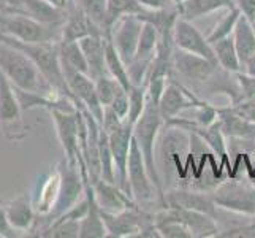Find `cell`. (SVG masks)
<instances>
[{
	"mask_svg": "<svg viewBox=\"0 0 255 238\" xmlns=\"http://www.w3.org/2000/svg\"><path fill=\"white\" fill-rule=\"evenodd\" d=\"M0 72L19 89L38 92L46 97H64L52 89L33 60L10 43H0Z\"/></svg>",
	"mask_w": 255,
	"mask_h": 238,
	"instance_id": "cell-1",
	"label": "cell"
},
{
	"mask_svg": "<svg viewBox=\"0 0 255 238\" xmlns=\"http://www.w3.org/2000/svg\"><path fill=\"white\" fill-rule=\"evenodd\" d=\"M5 43L19 48L27 54L33 64L37 65L40 70V73L45 76L46 81L51 84V87L54 89L59 95L68 97L73 99V94L70 91L68 83L65 79L62 64H60V56H59V41H43V43H22L17 41L11 37H6Z\"/></svg>",
	"mask_w": 255,
	"mask_h": 238,
	"instance_id": "cell-2",
	"label": "cell"
},
{
	"mask_svg": "<svg viewBox=\"0 0 255 238\" xmlns=\"http://www.w3.org/2000/svg\"><path fill=\"white\" fill-rule=\"evenodd\" d=\"M163 124H165V119L160 114L159 103L152 102L147 97V103H146V108H144L143 114L133 124V138L136 140V143L143 153L149 176H151L154 186H155L157 192H159L162 208H163L165 192H163L162 180H160V175H159L157 164H155V138H157V134H159V130Z\"/></svg>",
	"mask_w": 255,
	"mask_h": 238,
	"instance_id": "cell-3",
	"label": "cell"
},
{
	"mask_svg": "<svg viewBox=\"0 0 255 238\" xmlns=\"http://www.w3.org/2000/svg\"><path fill=\"white\" fill-rule=\"evenodd\" d=\"M217 208L255 218V186L251 181H221L211 191Z\"/></svg>",
	"mask_w": 255,
	"mask_h": 238,
	"instance_id": "cell-4",
	"label": "cell"
},
{
	"mask_svg": "<svg viewBox=\"0 0 255 238\" xmlns=\"http://www.w3.org/2000/svg\"><path fill=\"white\" fill-rule=\"evenodd\" d=\"M2 25L8 37L22 43L60 41V33H62V27L41 24L25 13L3 16Z\"/></svg>",
	"mask_w": 255,
	"mask_h": 238,
	"instance_id": "cell-5",
	"label": "cell"
},
{
	"mask_svg": "<svg viewBox=\"0 0 255 238\" xmlns=\"http://www.w3.org/2000/svg\"><path fill=\"white\" fill-rule=\"evenodd\" d=\"M49 113L52 116V121H54L57 137L64 148L67 161L72 164H78L80 162V156H83L80 149V129L84 121L83 111L80 108L73 111L52 108L49 110Z\"/></svg>",
	"mask_w": 255,
	"mask_h": 238,
	"instance_id": "cell-6",
	"label": "cell"
},
{
	"mask_svg": "<svg viewBox=\"0 0 255 238\" xmlns=\"http://www.w3.org/2000/svg\"><path fill=\"white\" fill-rule=\"evenodd\" d=\"M100 215L108 232L107 238H135L143 229L155 224L154 215H147L146 211L139 210V207L119 211V213H108L100 210Z\"/></svg>",
	"mask_w": 255,
	"mask_h": 238,
	"instance_id": "cell-7",
	"label": "cell"
},
{
	"mask_svg": "<svg viewBox=\"0 0 255 238\" xmlns=\"http://www.w3.org/2000/svg\"><path fill=\"white\" fill-rule=\"evenodd\" d=\"M127 178H128L130 194L138 205L154 200L155 196L159 197V192H157L151 176H149L143 153H141V149H139L135 138L131 140V146H130V153H128Z\"/></svg>",
	"mask_w": 255,
	"mask_h": 238,
	"instance_id": "cell-8",
	"label": "cell"
},
{
	"mask_svg": "<svg viewBox=\"0 0 255 238\" xmlns=\"http://www.w3.org/2000/svg\"><path fill=\"white\" fill-rule=\"evenodd\" d=\"M59 170H60V189L56 204L49 213V218H52L51 223L56 221L59 216H62L75 204H78L80 202V196L84 194V181L80 169V162L72 164L65 161L62 169Z\"/></svg>",
	"mask_w": 255,
	"mask_h": 238,
	"instance_id": "cell-9",
	"label": "cell"
},
{
	"mask_svg": "<svg viewBox=\"0 0 255 238\" xmlns=\"http://www.w3.org/2000/svg\"><path fill=\"white\" fill-rule=\"evenodd\" d=\"M219 64L216 60H209L198 54H192L189 51L174 48L173 51V70L179 76L193 81L197 84H203L213 81L219 72Z\"/></svg>",
	"mask_w": 255,
	"mask_h": 238,
	"instance_id": "cell-10",
	"label": "cell"
},
{
	"mask_svg": "<svg viewBox=\"0 0 255 238\" xmlns=\"http://www.w3.org/2000/svg\"><path fill=\"white\" fill-rule=\"evenodd\" d=\"M108 138H110V146L114 161V172H116V184L131 197L128 188V178H127V165H128V153H130L131 140H133V122H130L126 118L121 127L110 132Z\"/></svg>",
	"mask_w": 255,
	"mask_h": 238,
	"instance_id": "cell-11",
	"label": "cell"
},
{
	"mask_svg": "<svg viewBox=\"0 0 255 238\" xmlns=\"http://www.w3.org/2000/svg\"><path fill=\"white\" fill-rule=\"evenodd\" d=\"M64 75H65L70 91L73 94L76 107L80 110H87L102 126L105 107L100 102L99 94H97L94 78H91L87 73L75 72V70H65Z\"/></svg>",
	"mask_w": 255,
	"mask_h": 238,
	"instance_id": "cell-12",
	"label": "cell"
},
{
	"mask_svg": "<svg viewBox=\"0 0 255 238\" xmlns=\"http://www.w3.org/2000/svg\"><path fill=\"white\" fill-rule=\"evenodd\" d=\"M141 29L143 21L136 14L122 16L111 27L110 40L113 41L114 48L118 49L119 56L126 62V65H128L136 54Z\"/></svg>",
	"mask_w": 255,
	"mask_h": 238,
	"instance_id": "cell-13",
	"label": "cell"
},
{
	"mask_svg": "<svg viewBox=\"0 0 255 238\" xmlns=\"http://www.w3.org/2000/svg\"><path fill=\"white\" fill-rule=\"evenodd\" d=\"M157 216L173 219L186 226L193 238H209L219 235V226L216 223V218L200 213V211L186 210V208H174V207H163L162 211L157 213Z\"/></svg>",
	"mask_w": 255,
	"mask_h": 238,
	"instance_id": "cell-14",
	"label": "cell"
},
{
	"mask_svg": "<svg viewBox=\"0 0 255 238\" xmlns=\"http://www.w3.org/2000/svg\"><path fill=\"white\" fill-rule=\"evenodd\" d=\"M200 102L201 99L197 97V94H193V91H190L189 87H186L181 83H176L173 78H170V81L166 83L165 91L159 100V110L162 118L166 122L176 116H179L181 113L197 107Z\"/></svg>",
	"mask_w": 255,
	"mask_h": 238,
	"instance_id": "cell-15",
	"label": "cell"
},
{
	"mask_svg": "<svg viewBox=\"0 0 255 238\" xmlns=\"http://www.w3.org/2000/svg\"><path fill=\"white\" fill-rule=\"evenodd\" d=\"M173 40H174L176 48L189 51L192 54H198L209 60H216L213 45H211L205 35L192 24V21L186 19V17H182V16L178 17V21H176L174 29H173Z\"/></svg>",
	"mask_w": 255,
	"mask_h": 238,
	"instance_id": "cell-16",
	"label": "cell"
},
{
	"mask_svg": "<svg viewBox=\"0 0 255 238\" xmlns=\"http://www.w3.org/2000/svg\"><path fill=\"white\" fill-rule=\"evenodd\" d=\"M163 207H174V208H186L200 211V213L209 215L217 219V207L214 204L211 192L198 191V189H187L178 188L165 194Z\"/></svg>",
	"mask_w": 255,
	"mask_h": 238,
	"instance_id": "cell-17",
	"label": "cell"
},
{
	"mask_svg": "<svg viewBox=\"0 0 255 238\" xmlns=\"http://www.w3.org/2000/svg\"><path fill=\"white\" fill-rule=\"evenodd\" d=\"M92 186H94L95 200L102 211L119 213V211L138 207L136 202L124 189H121L116 183H110L103 178H97L92 181Z\"/></svg>",
	"mask_w": 255,
	"mask_h": 238,
	"instance_id": "cell-18",
	"label": "cell"
},
{
	"mask_svg": "<svg viewBox=\"0 0 255 238\" xmlns=\"http://www.w3.org/2000/svg\"><path fill=\"white\" fill-rule=\"evenodd\" d=\"M89 35H103L102 29L97 25L83 10H80L73 2L67 8V19L62 25L60 40L62 41H80Z\"/></svg>",
	"mask_w": 255,
	"mask_h": 238,
	"instance_id": "cell-19",
	"label": "cell"
},
{
	"mask_svg": "<svg viewBox=\"0 0 255 238\" xmlns=\"http://www.w3.org/2000/svg\"><path fill=\"white\" fill-rule=\"evenodd\" d=\"M217 122L227 138L243 140V142H255V122L238 116V114L230 110V107H217Z\"/></svg>",
	"mask_w": 255,
	"mask_h": 238,
	"instance_id": "cell-20",
	"label": "cell"
},
{
	"mask_svg": "<svg viewBox=\"0 0 255 238\" xmlns=\"http://www.w3.org/2000/svg\"><path fill=\"white\" fill-rule=\"evenodd\" d=\"M107 41L108 38L103 35H89V37L81 38L80 45L86 56L87 65H89L91 78H99L107 75Z\"/></svg>",
	"mask_w": 255,
	"mask_h": 238,
	"instance_id": "cell-21",
	"label": "cell"
},
{
	"mask_svg": "<svg viewBox=\"0 0 255 238\" xmlns=\"http://www.w3.org/2000/svg\"><path fill=\"white\" fill-rule=\"evenodd\" d=\"M22 6L25 14L46 25L62 27L67 19V8H60L49 0H22Z\"/></svg>",
	"mask_w": 255,
	"mask_h": 238,
	"instance_id": "cell-22",
	"label": "cell"
},
{
	"mask_svg": "<svg viewBox=\"0 0 255 238\" xmlns=\"http://www.w3.org/2000/svg\"><path fill=\"white\" fill-rule=\"evenodd\" d=\"M21 103L13 83L0 72V124H14L21 119Z\"/></svg>",
	"mask_w": 255,
	"mask_h": 238,
	"instance_id": "cell-23",
	"label": "cell"
},
{
	"mask_svg": "<svg viewBox=\"0 0 255 238\" xmlns=\"http://www.w3.org/2000/svg\"><path fill=\"white\" fill-rule=\"evenodd\" d=\"M6 215L10 224L16 232H29L35 223V208L27 194L16 197L6 207Z\"/></svg>",
	"mask_w": 255,
	"mask_h": 238,
	"instance_id": "cell-24",
	"label": "cell"
},
{
	"mask_svg": "<svg viewBox=\"0 0 255 238\" xmlns=\"http://www.w3.org/2000/svg\"><path fill=\"white\" fill-rule=\"evenodd\" d=\"M233 40L236 51H238L240 62L243 65L255 52V25L244 14L238 17V22L235 25Z\"/></svg>",
	"mask_w": 255,
	"mask_h": 238,
	"instance_id": "cell-25",
	"label": "cell"
},
{
	"mask_svg": "<svg viewBox=\"0 0 255 238\" xmlns=\"http://www.w3.org/2000/svg\"><path fill=\"white\" fill-rule=\"evenodd\" d=\"M235 0H186L182 5H179V14L189 21H195L201 16H206L209 13H214L219 10H230L235 8Z\"/></svg>",
	"mask_w": 255,
	"mask_h": 238,
	"instance_id": "cell-26",
	"label": "cell"
},
{
	"mask_svg": "<svg viewBox=\"0 0 255 238\" xmlns=\"http://www.w3.org/2000/svg\"><path fill=\"white\" fill-rule=\"evenodd\" d=\"M59 56L62 70H75L89 75V65H87L86 56L80 41H59ZM91 76V75H89Z\"/></svg>",
	"mask_w": 255,
	"mask_h": 238,
	"instance_id": "cell-27",
	"label": "cell"
},
{
	"mask_svg": "<svg viewBox=\"0 0 255 238\" xmlns=\"http://www.w3.org/2000/svg\"><path fill=\"white\" fill-rule=\"evenodd\" d=\"M213 49H214L217 64L222 70L230 73L241 72V62L238 57V51H236V46H235L233 33L230 37H225L222 40L213 43Z\"/></svg>",
	"mask_w": 255,
	"mask_h": 238,
	"instance_id": "cell-28",
	"label": "cell"
},
{
	"mask_svg": "<svg viewBox=\"0 0 255 238\" xmlns=\"http://www.w3.org/2000/svg\"><path fill=\"white\" fill-rule=\"evenodd\" d=\"M159 40H160L159 29H157L152 22L143 21V29H141V35H139L138 49L133 59L152 64L155 52H157V46H159Z\"/></svg>",
	"mask_w": 255,
	"mask_h": 238,
	"instance_id": "cell-29",
	"label": "cell"
},
{
	"mask_svg": "<svg viewBox=\"0 0 255 238\" xmlns=\"http://www.w3.org/2000/svg\"><path fill=\"white\" fill-rule=\"evenodd\" d=\"M72 2L83 10L91 19L99 25L105 37L110 38V22H108V3L107 0H72Z\"/></svg>",
	"mask_w": 255,
	"mask_h": 238,
	"instance_id": "cell-30",
	"label": "cell"
},
{
	"mask_svg": "<svg viewBox=\"0 0 255 238\" xmlns=\"http://www.w3.org/2000/svg\"><path fill=\"white\" fill-rule=\"evenodd\" d=\"M107 70L114 79H118V81L121 83V86L124 87L127 92L130 91V87L133 84H131V81H130L127 65H126L124 60H122V57L119 56L118 49L114 48L113 41L110 38L107 41Z\"/></svg>",
	"mask_w": 255,
	"mask_h": 238,
	"instance_id": "cell-31",
	"label": "cell"
},
{
	"mask_svg": "<svg viewBox=\"0 0 255 238\" xmlns=\"http://www.w3.org/2000/svg\"><path fill=\"white\" fill-rule=\"evenodd\" d=\"M108 3V22L110 29L118 19L127 14H141L146 10L138 3V0H107Z\"/></svg>",
	"mask_w": 255,
	"mask_h": 238,
	"instance_id": "cell-32",
	"label": "cell"
},
{
	"mask_svg": "<svg viewBox=\"0 0 255 238\" xmlns=\"http://www.w3.org/2000/svg\"><path fill=\"white\" fill-rule=\"evenodd\" d=\"M128 116L127 119L130 122H135L139 119V116L143 114L146 103H147V81L143 84H133L128 91Z\"/></svg>",
	"mask_w": 255,
	"mask_h": 238,
	"instance_id": "cell-33",
	"label": "cell"
},
{
	"mask_svg": "<svg viewBox=\"0 0 255 238\" xmlns=\"http://www.w3.org/2000/svg\"><path fill=\"white\" fill-rule=\"evenodd\" d=\"M240 16H241V11L238 10V6L230 8L228 13L216 24V27L211 30V33L206 37L211 45L216 43V41H219V40L225 38V37H230V35L233 33V30H235V25H236V22H238Z\"/></svg>",
	"mask_w": 255,
	"mask_h": 238,
	"instance_id": "cell-34",
	"label": "cell"
},
{
	"mask_svg": "<svg viewBox=\"0 0 255 238\" xmlns=\"http://www.w3.org/2000/svg\"><path fill=\"white\" fill-rule=\"evenodd\" d=\"M94 81H95V87H97V94H99L103 107L111 105V102L114 100V97L119 94V91L124 89L118 79H114L110 73L95 78Z\"/></svg>",
	"mask_w": 255,
	"mask_h": 238,
	"instance_id": "cell-35",
	"label": "cell"
},
{
	"mask_svg": "<svg viewBox=\"0 0 255 238\" xmlns=\"http://www.w3.org/2000/svg\"><path fill=\"white\" fill-rule=\"evenodd\" d=\"M235 78L240 86V95H241L240 100L255 99V76L238 72V73H235Z\"/></svg>",
	"mask_w": 255,
	"mask_h": 238,
	"instance_id": "cell-36",
	"label": "cell"
},
{
	"mask_svg": "<svg viewBox=\"0 0 255 238\" xmlns=\"http://www.w3.org/2000/svg\"><path fill=\"white\" fill-rule=\"evenodd\" d=\"M233 113H236L238 116L248 119L251 122H255V99H243L238 100L232 105H228Z\"/></svg>",
	"mask_w": 255,
	"mask_h": 238,
	"instance_id": "cell-37",
	"label": "cell"
},
{
	"mask_svg": "<svg viewBox=\"0 0 255 238\" xmlns=\"http://www.w3.org/2000/svg\"><path fill=\"white\" fill-rule=\"evenodd\" d=\"M110 107L116 111L122 119H126L128 116V108H130V103H128V92L126 89H121L119 94L114 97V100L111 102Z\"/></svg>",
	"mask_w": 255,
	"mask_h": 238,
	"instance_id": "cell-38",
	"label": "cell"
},
{
	"mask_svg": "<svg viewBox=\"0 0 255 238\" xmlns=\"http://www.w3.org/2000/svg\"><path fill=\"white\" fill-rule=\"evenodd\" d=\"M17 237L14 227L10 224V219L6 215V208L0 207V238H13Z\"/></svg>",
	"mask_w": 255,
	"mask_h": 238,
	"instance_id": "cell-39",
	"label": "cell"
},
{
	"mask_svg": "<svg viewBox=\"0 0 255 238\" xmlns=\"http://www.w3.org/2000/svg\"><path fill=\"white\" fill-rule=\"evenodd\" d=\"M25 13L22 6V0H0V14H17Z\"/></svg>",
	"mask_w": 255,
	"mask_h": 238,
	"instance_id": "cell-40",
	"label": "cell"
},
{
	"mask_svg": "<svg viewBox=\"0 0 255 238\" xmlns=\"http://www.w3.org/2000/svg\"><path fill=\"white\" fill-rule=\"evenodd\" d=\"M236 6L248 19L255 25V0H235Z\"/></svg>",
	"mask_w": 255,
	"mask_h": 238,
	"instance_id": "cell-41",
	"label": "cell"
},
{
	"mask_svg": "<svg viewBox=\"0 0 255 238\" xmlns=\"http://www.w3.org/2000/svg\"><path fill=\"white\" fill-rule=\"evenodd\" d=\"M138 3L149 11L163 10V8H168L170 5H174L171 0H138Z\"/></svg>",
	"mask_w": 255,
	"mask_h": 238,
	"instance_id": "cell-42",
	"label": "cell"
},
{
	"mask_svg": "<svg viewBox=\"0 0 255 238\" xmlns=\"http://www.w3.org/2000/svg\"><path fill=\"white\" fill-rule=\"evenodd\" d=\"M241 72L248 73L251 76H255V52L241 65Z\"/></svg>",
	"mask_w": 255,
	"mask_h": 238,
	"instance_id": "cell-43",
	"label": "cell"
},
{
	"mask_svg": "<svg viewBox=\"0 0 255 238\" xmlns=\"http://www.w3.org/2000/svg\"><path fill=\"white\" fill-rule=\"evenodd\" d=\"M51 3H54V5H57V6H60V8H68V5L72 3L70 0H49Z\"/></svg>",
	"mask_w": 255,
	"mask_h": 238,
	"instance_id": "cell-44",
	"label": "cell"
},
{
	"mask_svg": "<svg viewBox=\"0 0 255 238\" xmlns=\"http://www.w3.org/2000/svg\"><path fill=\"white\" fill-rule=\"evenodd\" d=\"M6 32H5V29H3V25H2V22H0V43H5V40H6Z\"/></svg>",
	"mask_w": 255,
	"mask_h": 238,
	"instance_id": "cell-45",
	"label": "cell"
},
{
	"mask_svg": "<svg viewBox=\"0 0 255 238\" xmlns=\"http://www.w3.org/2000/svg\"><path fill=\"white\" fill-rule=\"evenodd\" d=\"M171 2H173L176 6H179V5H182L184 2H186V0H171Z\"/></svg>",
	"mask_w": 255,
	"mask_h": 238,
	"instance_id": "cell-46",
	"label": "cell"
},
{
	"mask_svg": "<svg viewBox=\"0 0 255 238\" xmlns=\"http://www.w3.org/2000/svg\"><path fill=\"white\" fill-rule=\"evenodd\" d=\"M2 19H3V14H0V22H2Z\"/></svg>",
	"mask_w": 255,
	"mask_h": 238,
	"instance_id": "cell-47",
	"label": "cell"
}]
</instances>
